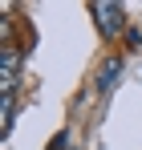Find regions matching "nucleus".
<instances>
[{"mask_svg": "<svg viewBox=\"0 0 142 150\" xmlns=\"http://www.w3.org/2000/svg\"><path fill=\"white\" fill-rule=\"evenodd\" d=\"M89 16H94L97 33H102L106 41H114V37H122V33H130V28H126V8L114 4V0H94V4H89Z\"/></svg>", "mask_w": 142, "mask_h": 150, "instance_id": "f257e3e1", "label": "nucleus"}, {"mask_svg": "<svg viewBox=\"0 0 142 150\" xmlns=\"http://www.w3.org/2000/svg\"><path fill=\"white\" fill-rule=\"evenodd\" d=\"M21 65H24V53L8 41L0 45V89L4 93H16V81H21Z\"/></svg>", "mask_w": 142, "mask_h": 150, "instance_id": "f03ea898", "label": "nucleus"}, {"mask_svg": "<svg viewBox=\"0 0 142 150\" xmlns=\"http://www.w3.org/2000/svg\"><path fill=\"white\" fill-rule=\"evenodd\" d=\"M122 69H126V61H122V57H110V61H106V65L97 69V93H110Z\"/></svg>", "mask_w": 142, "mask_h": 150, "instance_id": "7ed1b4c3", "label": "nucleus"}, {"mask_svg": "<svg viewBox=\"0 0 142 150\" xmlns=\"http://www.w3.org/2000/svg\"><path fill=\"white\" fill-rule=\"evenodd\" d=\"M12 118H16V93H4L0 98V130L4 134L12 130Z\"/></svg>", "mask_w": 142, "mask_h": 150, "instance_id": "20e7f679", "label": "nucleus"}, {"mask_svg": "<svg viewBox=\"0 0 142 150\" xmlns=\"http://www.w3.org/2000/svg\"><path fill=\"white\" fill-rule=\"evenodd\" d=\"M49 150H65V134H57V138H53V146Z\"/></svg>", "mask_w": 142, "mask_h": 150, "instance_id": "39448f33", "label": "nucleus"}]
</instances>
